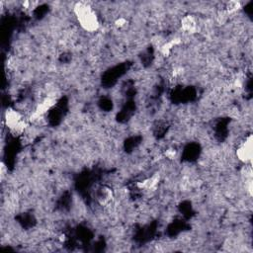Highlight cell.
<instances>
[{"label": "cell", "mask_w": 253, "mask_h": 253, "mask_svg": "<svg viewBox=\"0 0 253 253\" xmlns=\"http://www.w3.org/2000/svg\"><path fill=\"white\" fill-rule=\"evenodd\" d=\"M74 13L81 25V27L88 32H95L99 28V21L95 11L86 3H78L74 6Z\"/></svg>", "instance_id": "obj_1"}, {"label": "cell", "mask_w": 253, "mask_h": 253, "mask_svg": "<svg viewBox=\"0 0 253 253\" xmlns=\"http://www.w3.org/2000/svg\"><path fill=\"white\" fill-rule=\"evenodd\" d=\"M252 137L251 135L248 136L247 139H245L244 142L237 148V156L238 159H240L243 162H248L251 160L252 158Z\"/></svg>", "instance_id": "obj_2"}, {"label": "cell", "mask_w": 253, "mask_h": 253, "mask_svg": "<svg viewBox=\"0 0 253 253\" xmlns=\"http://www.w3.org/2000/svg\"><path fill=\"white\" fill-rule=\"evenodd\" d=\"M181 28L188 33H193L197 29V22L191 15H186L181 19Z\"/></svg>", "instance_id": "obj_3"}]
</instances>
